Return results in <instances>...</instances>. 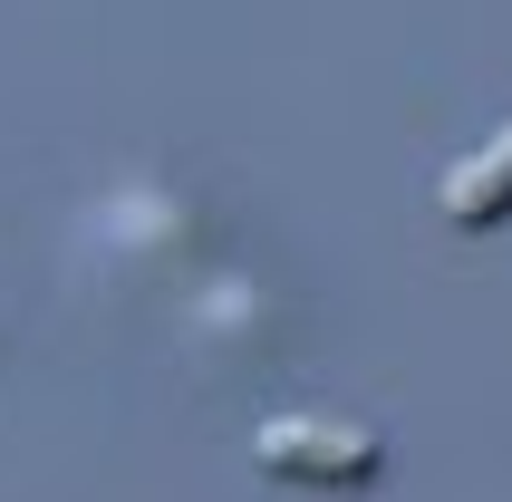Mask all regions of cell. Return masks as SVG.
I'll use <instances>...</instances> for the list:
<instances>
[{"instance_id": "2", "label": "cell", "mask_w": 512, "mask_h": 502, "mask_svg": "<svg viewBox=\"0 0 512 502\" xmlns=\"http://www.w3.org/2000/svg\"><path fill=\"white\" fill-rule=\"evenodd\" d=\"M435 203H445V223H455V232H493V223H503V213H512V126L474 145V155L435 184Z\"/></svg>"}, {"instance_id": "1", "label": "cell", "mask_w": 512, "mask_h": 502, "mask_svg": "<svg viewBox=\"0 0 512 502\" xmlns=\"http://www.w3.org/2000/svg\"><path fill=\"white\" fill-rule=\"evenodd\" d=\"M252 464L310 493H368L387 474V435L377 425H329V416H271L252 435Z\"/></svg>"}]
</instances>
